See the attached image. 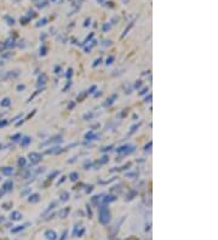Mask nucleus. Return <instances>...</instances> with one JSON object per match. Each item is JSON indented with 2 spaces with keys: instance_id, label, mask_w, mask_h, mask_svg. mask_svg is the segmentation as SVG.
I'll return each instance as SVG.
<instances>
[{
  "instance_id": "17",
  "label": "nucleus",
  "mask_w": 218,
  "mask_h": 240,
  "mask_svg": "<svg viewBox=\"0 0 218 240\" xmlns=\"http://www.w3.org/2000/svg\"><path fill=\"white\" fill-rule=\"evenodd\" d=\"M5 194V190L3 188H0V198H3V195Z\"/></svg>"
},
{
  "instance_id": "7",
  "label": "nucleus",
  "mask_w": 218,
  "mask_h": 240,
  "mask_svg": "<svg viewBox=\"0 0 218 240\" xmlns=\"http://www.w3.org/2000/svg\"><path fill=\"white\" fill-rule=\"evenodd\" d=\"M12 187H13L12 181H6V182L4 183V186H3V189H4V190H11Z\"/></svg>"
},
{
  "instance_id": "15",
  "label": "nucleus",
  "mask_w": 218,
  "mask_h": 240,
  "mask_svg": "<svg viewBox=\"0 0 218 240\" xmlns=\"http://www.w3.org/2000/svg\"><path fill=\"white\" fill-rule=\"evenodd\" d=\"M70 178L73 179V181H76V179H78V173H76V172H73V173L70 175Z\"/></svg>"
},
{
  "instance_id": "18",
  "label": "nucleus",
  "mask_w": 218,
  "mask_h": 240,
  "mask_svg": "<svg viewBox=\"0 0 218 240\" xmlns=\"http://www.w3.org/2000/svg\"><path fill=\"white\" fill-rule=\"evenodd\" d=\"M45 22H47V20H46V18H44L43 21H40V22L38 23V26H40V24H45Z\"/></svg>"
},
{
  "instance_id": "5",
  "label": "nucleus",
  "mask_w": 218,
  "mask_h": 240,
  "mask_svg": "<svg viewBox=\"0 0 218 240\" xmlns=\"http://www.w3.org/2000/svg\"><path fill=\"white\" fill-rule=\"evenodd\" d=\"M69 211H70L69 207H66V208H63V210H61V211H59V217H61V218H66V217L68 216Z\"/></svg>"
},
{
  "instance_id": "10",
  "label": "nucleus",
  "mask_w": 218,
  "mask_h": 240,
  "mask_svg": "<svg viewBox=\"0 0 218 240\" xmlns=\"http://www.w3.org/2000/svg\"><path fill=\"white\" fill-rule=\"evenodd\" d=\"M68 196H69V194H68L67 192H63V193L61 194V200H62V201H67V200H68Z\"/></svg>"
},
{
  "instance_id": "11",
  "label": "nucleus",
  "mask_w": 218,
  "mask_h": 240,
  "mask_svg": "<svg viewBox=\"0 0 218 240\" xmlns=\"http://www.w3.org/2000/svg\"><path fill=\"white\" fill-rule=\"evenodd\" d=\"M24 228H25V227H24V226H17V228H13V229H12V230H11V232H12V233H18V232H21V230H23V229H24Z\"/></svg>"
},
{
  "instance_id": "12",
  "label": "nucleus",
  "mask_w": 218,
  "mask_h": 240,
  "mask_svg": "<svg viewBox=\"0 0 218 240\" xmlns=\"http://www.w3.org/2000/svg\"><path fill=\"white\" fill-rule=\"evenodd\" d=\"M29 142H30V138H29V137H24V138H23V141H22V146H23V147H25V146H27Z\"/></svg>"
},
{
  "instance_id": "6",
  "label": "nucleus",
  "mask_w": 218,
  "mask_h": 240,
  "mask_svg": "<svg viewBox=\"0 0 218 240\" xmlns=\"http://www.w3.org/2000/svg\"><path fill=\"white\" fill-rule=\"evenodd\" d=\"M21 218H22L21 212H18V211H13V212L11 214V220H12V221H19Z\"/></svg>"
},
{
  "instance_id": "2",
  "label": "nucleus",
  "mask_w": 218,
  "mask_h": 240,
  "mask_svg": "<svg viewBox=\"0 0 218 240\" xmlns=\"http://www.w3.org/2000/svg\"><path fill=\"white\" fill-rule=\"evenodd\" d=\"M29 158H30V161H32V163H34V164H37L38 161H40V159H41V155H40L39 153H35V152H33V153H30V154H29Z\"/></svg>"
},
{
  "instance_id": "19",
  "label": "nucleus",
  "mask_w": 218,
  "mask_h": 240,
  "mask_svg": "<svg viewBox=\"0 0 218 240\" xmlns=\"http://www.w3.org/2000/svg\"><path fill=\"white\" fill-rule=\"evenodd\" d=\"M112 61H113V57L108 58V59H107V64H110V63H112Z\"/></svg>"
},
{
  "instance_id": "20",
  "label": "nucleus",
  "mask_w": 218,
  "mask_h": 240,
  "mask_svg": "<svg viewBox=\"0 0 218 240\" xmlns=\"http://www.w3.org/2000/svg\"><path fill=\"white\" fill-rule=\"evenodd\" d=\"M17 88H18V90H23V88H24V85H19Z\"/></svg>"
},
{
  "instance_id": "8",
  "label": "nucleus",
  "mask_w": 218,
  "mask_h": 240,
  "mask_svg": "<svg viewBox=\"0 0 218 240\" xmlns=\"http://www.w3.org/2000/svg\"><path fill=\"white\" fill-rule=\"evenodd\" d=\"M28 200H29V202H38V201H39V195H38V194L30 195Z\"/></svg>"
},
{
  "instance_id": "1",
  "label": "nucleus",
  "mask_w": 218,
  "mask_h": 240,
  "mask_svg": "<svg viewBox=\"0 0 218 240\" xmlns=\"http://www.w3.org/2000/svg\"><path fill=\"white\" fill-rule=\"evenodd\" d=\"M100 222L102 224H108L110 221V212L107 206H101L100 207V217H98Z\"/></svg>"
},
{
  "instance_id": "22",
  "label": "nucleus",
  "mask_w": 218,
  "mask_h": 240,
  "mask_svg": "<svg viewBox=\"0 0 218 240\" xmlns=\"http://www.w3.org/2000/svg\"><path fill=\"white\" fill-rule=\"evenodd\" d=\"M130 240H136V239H130Z\"/></svg>"
},
{
  "instance_id": "13",
  "label": "nucleus",
  "mask_w": 218,
  "mask_h": 240,
  "mask_svg": "<svg viewBox=\"0 0 218 240\" xmlns=\"http://www.w3.org/2000/svg\"><path fill=\"white\" fill-rule=\"evenodd\" d=\"M114 200H115V196H107L106 199H103V202H110Z\"/></svg>"
},
{
  "instance_id": "16",
  "label": "nucleus",
  "mask_w": 218,
  "mask_h": 240,
  "mask_svg": "<svg viewBox=\"0 0 218 240\" xmlns=\"http://www.w3.org/2000/svg\"><path fill=\"white\" fill-rule=\"evenodd\" d=\"M67 234H68V232L67 230H64V233H63V235H62V238L59 239V240H64L66 239V236H67Z\"/></svg>"
},
{
  "instance_id": "21",
  "label": "nucleus",
  "mask_w": 218,
  "mask_h": 240,
  "mask_svg": "<svg viewBox=\"0 0 218 240\" xmlns=\"http://www.w3.org/2000/svg\"><path fill=\"white\" fill-rule=\"evenodd\" d=\"M6 125V122H0V126H4Z\"/></svg>"
},
{
  "instance_id": "14",
  "label": "nucleus",
  "mask_w": 218,
  "mask_h": 240,
  "mask_svg": "<svg viewBox=\"0 0 218 240\" xmlns=\"http://www.w3.org/2000/svg\"><path fill=\"white\" fill-rule=\"evenodd\" d=\"M18 165H19V166H24V165H25V159H24V158H19Z\"/></svg>"
},
{
  "instance_id": "4",
  "label": "nucleus",
  "mask_w": 218,
  "mask_h": 240,
  "mask_svg": "<svg viewBox=\"0 0 218 240\" xmlns=\"http://www.w3.org/2000/svg\"><path fill=\"white\" fill-rule=\"evenodd\" d=\"M13 172H15V170L12 167H10V166H5V167L1 169V173L5 175V176H11Z\"/></svg>"
},
{
  "instance_id": "9",
  "label": "nucleus",
  "mask_w": 218,
  "mask_h": 240,
  "mask_svg": "<svg viewBox=\"0 0 218 240\" xmlns=\"http://www.w3.org/2000/svg\"><path fill=\"white\" fill-rule=\"evenodd\" d=\"M10 104H11L10 98H4V100L1 101V106H3V107H9Z\"/></svg>"
},
{
  "instance_id": "3",
  "label": "nucleus",
  "mask_w": 218,
  "mask_h": 240,
  "mask_svg": "<svg viewBox=\"0 0 218 240\" xmlns=\"http://www.w3.org/2000/svg\"><path fill=\"white\" fill-rule=\"evenodd\" d=\"M45 236L47 240H56L57 239V234L55 230H46L45 232Z\"/></svg>"
}]
</instances>
